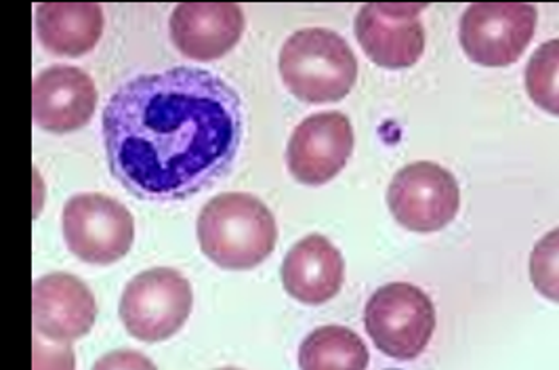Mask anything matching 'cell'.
Returning a JSON list of instances; mask_svg holds the SVG:
<instances>
[{
  "label": "cell",
  "instance_id": "6da1fadb",
  "mask_svg": "<svg viewBox=\"0 0 559 370\" xmlns=\"http://www.w3.org/2000/svg\"><path fill=\"white\" fill-rule=\"evenodd\" d=\"M102 127L114 177L140 199L170 202L194 196L229 171L245 108L217 74L170 68L118 86Z\"/></svg>",
  "mask_w": 559,
  "mask_h": 370
},
{
  "label": "cell",
  "instance_id": "7a4b0ae2",
  "mask_svg": "<svg viewBox=\"0 0 559 370\" xmlns=\"http://www.w3.org/2000/svg\"><path fill=\"white\" fill-rule=\"evenodd\" d=\"M202 253L224 270H251L274 253L278 226L252 194L227 192L204 204L198 217Z\"/></svg>",
  "mask_w": 559,
  "mask_h": 370
},
{
  "label": "cell",
  "instance_id": "3957f363",
  "mask_svg": "<svg viewBox=\"0 0 559 370\" xmlns=\"http://www.w3.org/2000/svg\"><path fill=\"white\" fill-rule=\"evenodd\" d=\"M280 76L306 104L341 102L358 81V59L333 29L295 32L280 51Z\"/></svg>",
  "mask_w": 559,
  "mask_h": 370
},
{
  "label": "cell",
  "instance_id": "277c9868",
  "mask_svg": "<svg viewBox=\"0 0 559 370\" xmlns=\"http://www.w3.org/2000/svg\"><path fill=\"white\" fill-rule=\"evenodd\" d=\"M364 326L379 351L395 360H415L436 331V308L419 286L393 283L368 299Z\"/></svg>",
  "mask_w": 559,
  "mask_h": 370
},
{
  "label": "cell",
  "instance_id": "5b68a950",
  "mask_svg": "<svg viewBox=\"0 0 559 370\" xmlns=\"http://www.w3.org/2000/svg\"><path fill=\"white\" fill-rule=\"evenodd\" d=\"M194 293L190 283L170 267H154L138 274L122 293L120 320L140 342L170 339L190 318Z\"/></svg>",
  "mask_w": 559,
  "mask_h": 370
},
{
  "label": "cell",
  "instance_id": "8992f818",
  "mask_svg": "<svg viewBox=\"0 0 559 370\" xmlns=\"http://www.w3.org/2000/svg\"><path fill=\"white\" fill-rule=\"evenodd\" d=\"M61 219L68 249L93 265L122 259L135 240V219L129 208L104 194H79L68 200Z\"/></svg>",
  "mask_w": 559,
  "mask_h": 370
},
{
  "label": "cell",
  "instance_id": "52a82bcc",
  "mask_svg": "<svg viewBox=\"0 0 559 370\" xmlns=\"http://www.w3.org/2000/svg\"><path fill=\"white\" fill-rule=\"evenodd\" d=\"M536 7L524 2H477L461 17L465 56L486 68H504L524 56L536 29Z\"/></svg>",
  "mask_w": 559,
  "mask_h": 370
},
{
  "label": "cell",
  "instance_id": "ba28073f",
  "mask_svg": "<svg viewBox=\"0 0 559 370\" xmlns=\"http://www.w3.org/2000/svg\"><path fill=\"white\" fill-rule=\"evenodd\" d=\"M388 204L402 228L429 234L447 228L456 217L461 190L452 172L420 160L393 175Z\"/></svg>",
  "mask_w": 559,
  "mask_h": 370
},
{
  "label": "cell",
  "instance_id": "9c48e42d",
  "mask_svg": "<svg viewBox=\"0 0 559 370\" xmlns=\"http://www.w3.org/2000/svg\"><path fill=\"white\" fill-rule=\"evenodd\" d=\"M354 152V127L341 112L306 118L290 135L286 165L306 186H324L335 179Z\"/></svg>",
  "mask_w": 559,
  "mask_h": 370
},
{
  "label": "cell",
  "instance_id": "30bf717a",
  "mask_svg": "<svg viewBox=\"0 0 559 370\" xmlns=\"http://www.w3.org/2000/svg\"><path fill=\"white\" fill-rule=\"evenodd\" d=\"M423 9L425 4H364L354 28L366 58L390 70L415 65L425 51Z\"/></svg>",
  "mask_w": 559,
  "mask_h": 370
},
{
  "label": "cell",
  "instance_id": "8fae6325",
  "mask_svg": "<svg viewBox=\"0 0 559 370\" xmlns=\"http://www.w3.org/2000/svg\"><path fill=\"white\" fill-rule=\"evenodd\" d=\"M34 329L45 339L72 343L91 333L97 303L91 288L72 274H47L34 283Z\"/></svg>",
  "mask_w": 559,
  "mask_h": 370
},
{
  "label": "cell",
  "instance_id": "7c38bea8",
  "mask_svg": "<svg viewBox=\"0 0 559 370\" xmlns=\"http://www.w3.org/2000/svg\"><path fill=\"white\" fill-rule=\"evenodd\" d=\"M173 45L197 61L224 58L242 38L245 13L234 2H183L170 22Z\"/></svg>",
  "mask_w": 559,
  "mask_h": 370
},
{
  "label": "cell",
  "instance_id": "4fadbf2b",
  "mask_svg": "<svg viewBox=\"0 0 559 370\" xmlns=\"http://www.w3.org/2000/svg\"><path fill=\"white\" fill-rule=\"evenodd\" d=\"M34 122L56 135L83 129L95 115L97 88L88 74L72 65L40 72L32 88Z\"/></svg>",
  "mask_w": 559,
  "mask_h": 370
},
{
  "label": "cell",
  "instance_id": "5bb4252c",
  "mask_svg": "<svg viewBox=\"0 0 559 370\" xmlns=\"http://www.w3.org/2000/svg\"><path fill=\"white\" fill-rule=\"evenodd\" d=\"M345 281V261L335 244L311 234L299 240L282 263L286 293L308 306H322L338 295Z\"/></svg>",
  "mask_w": 559,
  "mask_h": 370
},
{
  "label": "cell",
  "instance_id": "9a60e30c",
  "mask_svg": "<svg viewBox=\"0 0 559 370\" xmlns=\"http://www.w3.org/2000/svg\"><path fill=\"white\" fill-rule=\"evenodd\" d=\"M104 32V11L95 2H45L36 9V34L49 53L81 58Z\"/></svg>",
  "mask_w": 559,
  "mask_h": 370
},
{
  "label": "cell",
  "instance_id": "2e32d148",
  "mask_svg": "<svg viewBox=\"0 0 559 370\" xmlns=\"http://www.w3.org/2000/svg\"><path fill=\"white\" fill-rule=\"evenodd\" d=\"M368 360L362 337L336 324L316 329L299 347L301 370H366Z\"/></svg>",
  "mask_w": 559,
  "mask_h": 370
},
{
  "label": "cell",
  "instance_id": "e0dca14e",
  "mask_svg": "<svg viewBox=\"0 0 559 370\" xmlns=\"http://www.w3.org/2000/svg\"><path fill=\"white\" fill-rule=\"evenodd\" d=\"M524 79L532 102L540 110L559 116V38L547 40L532 53Z\"/></svg>",
  "mask_w": 559,
  "mask_h": 370
},
{
  "label": "cell",
  "instance_id": "ac0fdd59",
  "mask_svg": "<svg viewBox=\"0 0 559 370\" xmlns=\"http://www.w3.org/2000/svg\"><path fill=\"white\" fill-rule=\"evenodd\" d=\"M531 281L536 293L559 303V228L545 234L532 249Z\"/></svg>",
  "mask_w": 559,
  "mask_h": 370
},
{
  "label": "cell",
  "instance_id": "d6986e66",
  "mask_svg": "<svg viewBox=\"0 0 559 370\" xmlns=\"http://www.w3.org/2000/svg\"><path fill=\"white\" fill-rule=\"evenodd\" d=\"M34 370H76V356L70 343H56L36 333Z\"/></svg>",
  "mask_w": 559,
  "mask_h": 370
},
{
  "label": "cell",
  "instance_id": "ffe728a7",
  "mask_svg": "<svg viewBox=\"0 0 559 370\" xmlns=\"http://www.w3.org/2000/svg\"><path fill=\"white\" fill-rule=\"evenodd\" d=\"M93 370H158L150 358L135 349H116L102 356Z\"/></svg>",
  "mask_w": 559,
  "mask_h": 370
},
{
  "label": "cell",
  "instance_id": "44dd1931",
  "mask_svg": "<svg viewBox=\"0 0 559 370\" xmlns=\"http://www.w3.org/2000/svg\"><path fill=\"white\" fill-rule=\"evenodd\" d=\"M219 370H238V369H219Z\"/></svg>",
  "mask_w": 559,
  "mask_h": 370
}]
</instances>
